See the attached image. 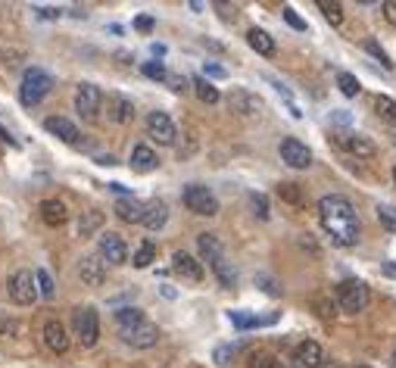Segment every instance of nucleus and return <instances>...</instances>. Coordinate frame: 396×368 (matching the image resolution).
Here are the masks:
<instances>
[{
  "instance_id": "f257e3e1",
  "label": "nucleus",
  "mask_w": 396,
  "mask_h": 368,
  "mask_svg": "<svg viewBox=\"0 0 396 368\" xmlns=\"http://www.w3.org/2000/svg\"><path fill=\"white\" fill-rule=\"evenodd\" d=\"M319 219H321V228L331 234V241L337 247H356L359 243V215L352 203L340 193H331V197H321L319 200Z\"/></svg>"
},
{
  "instance_id": "f03ea898",
  "label": "nucleus",
  "mask_w": 396,
  "mask_h": 368,
  "mask_svg": "<svg viewBox=\"0 0 396 368\" xmlns=\"http://www.w3.org/2000/svg\"><path fill=\"white\" fill-rule=\"evenodd\" d=\"M50 91H53V75H50V72L38 69V66L25 69L23 84H19V100H23V106H38Z\"/></svg>"
},
{
  "instance_id": "7ed1b4c3",
  "label": "nucleus",
  "mask_w": 396,
  "mask_h": 368,
  "mask_svg": "<svg viewBox=\"0 0 396 368\" xmlns=\"http://www.w3.org/2000/svg\"><path fill=\"white\" fill-rule=\"evenodd\" d=\"M337 303H340V309L343 312H350V315L362 312V309L369 306V287H365L362 281H356V278L340 281V287H337Z\"/></svg>"
},
{
  "instance_id": "20e7f679",
  "label": "nucleus",
  "mask_w": 396,
  "mask_h": 368,
  "mask_svg": "<svg viewBox=\"0 0 396 368\" xmlns=\"http://www.w3.org/2000/svg\"><path fill=\"white\" fill-rule=\"evenodd\" d=\"M181 200H184V206L191 209L193 215H215L219 212V200H215V193L210 191V187H203V184H187Z\"/></svg>"
},
{
  "instance_id": "39448f33",
  "label": "nucleus",
  "mask_w": 396,
  "mask_h": 368,
  "mask_svg": "<svg viewBox=\"0 0 396 368\" xmlns=\"http://www.w3.org/2000/svg\"><path fill=\"white\" fill-rule=\"evenodd\" d=\"M75 337L82 341V346H94L100 341V315L94 306L75 309Z\"/></svg>"
},
{
  "instance_id": "423d86ee",
  "label": "nucleus",
  "mask_w": 396,
  "mask_h": 368,
  "mask_svg": "<svg viewBox=\"0 0 396 368\" xmlns=\"http://www.w3.org/2000/svg\"><path fill=\"white\" fill-rule=\"evenodd\" d=\"M119 334H122V341H125L128 346H134V350H150V346L160 343V328L147 319H143L141 324H132V328H122Z\"/></svg>"
},
{
  "instance_id": "0eeeda50",
  "label": "nucleus",
  "mask_w": 396,
  "mask_h": 368,
  "mask_svg": "<svg viewBox=\"0 0 396 368\" xmlns=\"http://www.w3.org/2000/svg\"><path fill=\"white\" fill-rule=\"evenodd\" d=\"M97 256L103 259L106 265H125L128 262V243L122 241L119 234L106 231V234H100V241H97Z\"/></svg>"
},
{
  "instance_id": "6e6552de",
  "label": "nucleus",
  "mask_w": 396,
  "mask_h": 368,
  "mask_svg": "<svg viewBox=\"0 0 396 368\" xmlns=\"http://www.w3.org/2000/svg\"><path fill=\"white\" fill-rule=\"evenodd\" d=\"M100 106H103V91L91 82H82L75 91V110L84 115V119H97Z\"/></svg>"
},
{
  "instance_id": "1a4fd4ad",
  "label": "nucleus",
  "mask_w": 396,
  "mask_h": 368,
  "mask_svg": "<svg viewBox=\"0 0 396 368\" xmlns=\"http://www.w3.org/2000/svg\"><path fill=\"white\" fill-rule=\"evenodd\" d=\"M34 297H38V281H34L32 272H16L10 278V300L19 303V306H32Z\"/></svg>"
},
{
  "instance_id": "9d476101",
  "label": "nucleus",
  "mask_w": 396,
  "mask_h": 368,
  "mask_svg": "<svg viewBox=\"0 0 396 368\" xmlns=\"http://www.w3.org/2000/svg\"><path fill=\"white\" fill-rule=\"evenodd\" d=\"M147 134L153 138L156 144H162V147H172L178 138V128H175V122L169 119V113H150V119H147Z\"/></svg>"
},
{
  "instance_id": "9b49d317",
  "label": "nucleus",
  "mask_w": 396,
  "mask_h": 368,
  "mask_svg": "<svg viewBox=\"0 0 396 368\" xmlns=\"http://www.w3.org/2000/svg\"><path fill=\"white\" fill-rule=\"evenodd\" d=\"M281 160L290 165V169H309L312 165V150L297 138H284L281 141Z\"/></svg>"
},
{
  "instance_id": "f8f14e48",
  "label": "nucleus",
  "mask_w": 396,
  "mask_h": 368,
  "mask_svg": "<svg viewBox=\"0 0 396 368\" xmlns=\"http://www.w3.org/2000/svg\"><path fill=\"white\" fill-rule=\"evenodd\" d=\"M321 362H325V356H321V346L315 341H303L290 356V368H319Z\"/></svg>"
},
{
  "instance_id": "ddd939ff",
  "label": "nucleus",
  "mask_w": 396,
  "mask_h": 368,
  "mask_svg": "<svg viewBox=\"0 0 396 368\" xmlns=\"http://www.w3.org/2000/svg\"><path fill=\"white\" fill-rule=\"evenodd\" d=\"M78 278H82L88 287L106 284V262L100 256H84L82 265H78Z\"/></svg>"
},
{
  "instance_id": "4468645a",
  "label": "nucleus",
  "mask_w": 396,
  "mask_h": 368,
  "mask_svg": "<svg viewBox=\"0 0 396 368\" xmlns=\"http://www.w3.org/2000/svg\"><path fill=\"white\" fill-rule=\"evenodd\" d=\"M228 106H231V113H237V115H256L262 110V100H259L256 94H250L247 88H234L231 97H228Z\"/></svg>"
},
{
  "instance_id": "2eb2a0df",
  "label": "nucleus",
  "mask_w": 396,
  "mask_h": 368,
  "mask_svg": "<svg viewBox=\"0 0 396 368\" xmlns=\"http://www.w3.org/2000/svg\"><path fill=\"white\" fill-rule=\"evenodd\" d=\"M172 269H175L178 278H181V281H191V284L203 281V265H200L191 253H175V256H172Z\"/></svg>"
},
{
  "instance_id": "dca6fc26",
  "label": "nucleus",
  "mask_w": 396,
  "mask_h": 368,
  "mask_svg": "<svg viewBox=\"0 0 396 368\" xmlns=\"http://www.w3.org/2000/svg\"><path fill=\"white\" fill-rule=\"evenodd\" d=\"M44 128L53 138H60V141H66V144H78V128H75V122H69V119H63V115H50V119H44Z\"/></svg>"
},
{
  "instance_id": "f3484780",
  "label": "nucleus",
  "mask_w": 396,
  "mask_h": 368,
  "mask_svg": "<svg viewBox=\"0 0 396 368\" xmlns=\"http://www.w3.org/2000/svg\"><path fill=\"white\" fill-rule=\"evenodd\" d=\"M228 319H231V324L237 331H250V328H262V324H275L278 322V312H272V315H265V319H259V315L253 312H241V309H231L228 312Z\"/></svg>"
},
{
  "instance_id": "a211bd4d",
  "label": "nucleus",
  "mask_w": 396,
  "mask_h": 368,
  "mask_svg": "<svg viewBox=\"0 0 396 368\" xmlns=\"http://www.w3.org/2000/svg\"><path fill=\"white\" fill-rule=\"evenodd\" d=\"M106 113H110L113 122H119V125H125V122L134 119V103L128 97H122V94H113L110 100H106Z\"/></svg>"
},
{
  "instance_id": "6ab92c4d",
  "label": "nucleus",
  "mask_w": 396,
  "mask_h": 368,
  "mask_svg": "<svg viewBox=\"0 0 396 368\" xmlns=\"http://www.w3.org/2000/svg\"><path fill=\"white\" fill-rule=\"evenodd\" d=\"M44 343H47V350H53V353H66V350H69V334H66V328H63L60 322L50 319V322L44 324Z\"/></svg>"
},
{
  "instance_id": "aec40b11",
  "label": "nucleus",
  "mask_w": 396,
  "mask_h": 368,
  "mask_svg": "<svg viewBox=\"0 0 396 368\" xmlns=\"http://www.w3.org/2000/svg\"><path fill=\"white\" fill-rule=\"evenodd\" d=\"M41 219L47 222V225H66L69 222V209H66V203H63V200H44V203H41Z\"/></svg>"
},
{
  "instance_id": "412c9836",
  "label": "nucleus",
  "mask_w": 396,
  "mask_h": 368,
  "mask_svg": "<svg viewBox=\"0 0 396 368\" xmlns=\"http://www.w3.org/2000/svg\"><path fill=\"white\" fill-rule=\"evenodd\" d=\"M156 165H160V156H156L147 144H138V147L132 150V169L134 172H153Z\"/></svg>"
},
{
  "instance_id": "4be33fe9",
  "label": "nucleus",
  "mask_w": 396,
  "mask_h": 368,
  "mask_svg": "<svg viewBox=\"0 0 396 368\" xmlns=\"http://www.w3.org/2000/svg\"><path fill=\"white\" fill-rule=\"evenodd\" d=\"M340 144L350 150L352 156H362V160H369V156L378 153V147H374V141H369L365 134H347V138H340Z\"/></svg>"
},
{
  "instance_id": "5701e85b",
  "label": "nucleus",
  "mask_w": 396,
  "mask_h": 368,
  "mask_svg": "<svg viewBox=\"0 0 396 368\" xmlns=\"http://www.w3.org/2000/svg\"><path fill=\"white\" fill-rule=\"evenodd\" d=\"M165 222H169V206H165L162 200H153V203L147 206V212H143V222H141V225L150 228V231H160Z\"/></svg>"
},
{
  "instance_id": "b1692460",
  "label": "nucleus",
  "mask_w": 396,
  "mask_h": 368,
  "mask_svg": "<svg viewBox=\"0 0 396 368\" xmlns=\"http://www.w3.org/2000/svg\"><path fill=\"white\" fill-rule=\"evenodd\" d=\"M143 212H147V206L138 203L134 197H122L116 203V215L122 222H132V225H134V222H143Z\"/></svg>"
},
{
  "instance_id": "393cba45",
  "label": "nucleus",
  "mask_w": 396,
  "mask_h": 368,
  "mask_svg": "<svg viewBox=\"0 0 396 368\" xmlns=\"http://www.w3.org/2000/svg\"><path fill=\"white\" fill-rule=\"evenodd\" d=\"M247 44L253 47L259 56H272V53H275V38H272L269 32H262V28H250V32H247Z\"/></svg>"
},
{
  "instance_id": "a878e982",
  "label": "nucleus",
  "mask_w": 396,
  "mask_h": 368,
  "mask_svg": "<svg viewBox=\"0 0 396 368\" xmlns=\"http://www.w3.org/2000/svg\"><path fill=\"white\" fill-rule=\"evenodd\" d=\"M210 265H212L215 278H219V284L228 287V291H234V287H237V272H234V265L228 262L225 256H219V259H215V262H210Z\"/></svg>"
},
{
  "instance_id": "bb28decb",
  "label": "nucleus",
  "mask_w": 396,
  "mask_h": 368,
  "mask_svg": "<svg viewBox=\"0 0 396 368\" xmlns=\"http://www.w3.org/2000/svg\"><path fill=\"white\" fill-rule=\"evenodd\" d=\"M197 247H200V253H203L206 262H215L219 256H225V250H222L219 237H215V234H206V231L197 237Z\"/></svg>"
},
{
  "instance_id": "cd10ccee",
  "label": "nucleus",
  "mask_w": 396,
  "mask_h": 368,
  "mask_svg": "<svg viewBox=\"0 0 396 368\" xmlns=\"http://www.w3.org/2000/svg\"><path fill=\"white\" fill-rule=\"evenodd\" d=\"M100 225H103V215H100L97 209H88V212L78 215V234H82V237H91Z\"/></svg>"
},
{
  "instance_id": "c85d7f7f",
  "label": "nucleus",
  "mask_w": 396,
  "mask_h": 368,
  "mask_svg": "<svg viewBox=\"0 0 396 368\" xmlns=\"http://www.w3.org/2000/svg\"><path fill=\"white\" fill-rule=\"evenodd\" d=\"M132 262H134V269H150V265L156 262V243L153 241H143Z\"/></svg>"
},
{
  "instance_id": "c756f323",
  "label": "nucleus",
  "mask_w": 396,
  "mask_h": 368,
  "mask_svg": "<svg viewBox=\"0 0 396 368\" xmlns=\"http://www.w3.org/2000/svg\"><path fill=\"white\" fill-rule=\"evenodd\" d=\"M278 197H281V200H287V203H293V206H303V203H306L303 187H300V184H290V182L278 184Z\"/></svg>"
},
{
  "instance_id": "7c9ffc66",
  "label": "nucleus",
  "mask_w": 396,
  "mask_h": 368,
  "mask_svg": "<svg viewBox=\"0 0 396 368\" xmlns=\"http://www.w3.org/2000/svg\"><path fill=\"white\" fill-rule=\"evenodd\" d=\"M141 322H143V312H141V309H134V306H125V309H119V312H116L119 331L122 328H132V324H141Z\"/></svg>"
},
{
  "instance_id": "2f4dec72",
  "label": "nucleus",
  "mask_w": 396,
  "mask_h": 368,
  "mask_svg": "<svg viewBox=\"0 0 396 368\" xmlns=\"http://www.w3.org/2000/svg\"><path fill=\"white\" fill-rule=\"evenodd\" d=\"M319 10L325 13V19L331 25H340L343 23V6L337 0H319Z\"/></svg>"
},
{
  "instance_id": "473e14b6",
  "label": "nucleus",
  "mask_w": 396,
  "mask_h": 368,
  "mask_svg": "<svg viewBox=\"0 0 396 368\" xmlns=\"http://www.w3.org/2000/svg\"><path fill=\"white\" fill-rule=\"evenodd\" d=\"M374 110H378L381 119H387V122H393V125H396V103H393L390 97L378 94V97H374Z\"/></svg>"
},
{
  "instance_id": "72a5a7b5",
  "label": "nucleus",
  "mask_w": 396,
  "mask_h": 368,
  "mask_svg": "<svg viewBox=\"0 0 396 368\" xmlns=\"http://www.w3.org/2000/svg\"><path fill=\"white\" fill-rule=\"evenodd\" d=\"M193 88H197V97L203 103H219V88H212L206 78H193Z\"/></svg>"
},
{
  "instance_id": "f704fd0d",
  "label": "nucleus",
  "mask_w": 396,
  "mask_h": 368,
  "mask_svg": "<svg viewBox=\"0 0 396 368\" xmlns=\"http://www.w3.org/2000/svg\"><path fill=\"white\" fill-rule=\"evenodd\" d=\"M34 281H38V293H41L44 300H53V297H56V287H53V278H50V272L38 269V272H34Z\"/></svg>"
},
{
  "instance_id": "c9c22d12",
  "label": "nucleus",
  "mask_w": 396,
  "mask_h": 368,
  "mask_svg": "<svg viewBox=\"0 0 396 368\" xmlns=\"http://www.w3.org/2000/svg\"><path fill=\"white\" fill-rule=\"evenodd\" d=\"M337 88L347 94V97H356V94L362 91V84H359L356 75H350V72H340V75H337Z\"/></svg>"
},
{
  "instance_id": "e433bc0d",
  "label": "nucleus",
  "mask_w": 396,
  "mask_h": 368,
  "mask_svg": "<svg viewBox=\"0 0 396 368\" xmlns=\"http://www.w3.org/2000/svg\"><path fill=\"white\" fill-rule=\"evenodd\" d=\"M141 72L150 78V82H165V78H169V69H165V63H160V60H153V63H143V66H141Z\"/></svg>"
},
{
  "instance_id": "4c0bfd02",
  "label": "nucleus",
  "mask_w": 396,
  "mask_h": 368,
  "mask_svg": "<svg viewBox=\"0 0 396 368\" xmlns=\"http://www.w3.org/2000/svg\"><path fill=\"white\" fill-rule=\"evenodd\" d=\"M365 50H369V53H371L374 60H378V63H381V66H384V69H393L390 56L384 53V47H381V44H378V41H374V38H369V41H365Z\"/></svg>"
},
{
  "instance_id": "58836bf2",
  "label": "nucleus",
  "mask_w": 396,
  "mask_h": 368,
  "mask_svg": "<svg viewBox=\"0 0 396 368\" xmlns=\"http://www.w3.org/2000/svg\"><path fill=\"white\" fill-rule=\"evenodd\" d=\"M247 368H278V359L272 356V353H253Z\"/></svg>"
},
{
  "instance_id": "ea45409f",
  "label": "nucleus",
  "mask_w": 396,
  "mask_h": 368,
  "mask_svg": "<svg viewBox=\"0 0 396 368\" xmlns=\"http://www.w3.org/2000/svg\"><path fill=\"white\" fill-rule=\"evenodd\" d=\"M378 219H381V225H384L387 231H393L396 234V209L393 206H378Z\"/></svg>"
},
{
  "instance_id": "a19ab883",
  "label": "nucleus",
  "mask_w": 396,
  "mask_h": 368,
  "mask_svg": "<svg viewBox=\"0 0 396 368\" xmlns=\"http://www.w3.org/2000/svg\"><path fill=\"white\" fill-rule=\"evenodd\" d=\"M19 334H23V324L16 319H4L0 315V337H19Z\"/></svg>"
},
{
  "instance_id": "79ce46f5",
  "label": "nucleus",
  "mask_w": 396,
  "mask_h": 368,
  "mask_svg": "<svg viewBox=\"0 0 396 368\" xmlns=\"http://www.w3.org/2000/svg\"><path fill=\"white\" fill-rule=\"evenodd\" d=\"M234 356H237V346H219V350L212 353L215 365H231V362H234Z\"/></svg>"
},
{
  "instance_id": "37998d69",
  "label": "nucleus",
  "mask_w": 396,
  "mask_h": 368,
  "mask_svg": "<svg viewBox=\"0 0 396 368\" xmlns=\"http://www.w3.org/2000/svg\"><path fill=\"white\" fill-rule=\"evenodd\" d=\"M256 284L262 287L265 293H269V297H281V284L275 278H269V275H256Z\"/></svg>"
},
{
  "instance_id": "c03bdc74",
  "label": "nucleus",
  "mask_w": 396,
  "mask_h": 368,
  "mask_svg": "<svg viewBox=\"0 0 396 368\" xmlns=\"http://www.w3.org/2000/svg\"><path fill=\"white\" fill-rule=\"evenodd\" d=\"M250 203H253V212L259 219H269V200H265L262 193H250Z\"/></svg>"
},
{
  "instance_id": "a18cd8bd",
  "label": "nucleus",
  "mask_w": 396,
  "mask_h": 368,
  "mask_svg": "<svg viewBox=\"0 0 396 368\" xmlns=\"http://www.w3.org/2000/svg\"><path fill=\"white\" fill-rule=\"evenodd\" d=\"M284 23L290 28H297V32H306V23L297 16V10H293V6H284Z\"/></svg>"
},
{
  "instance_id": "49530a36",
  "label": "nucleus",
  "mask_w": 396,
  "mask_h": 368,
  "mask_svg": "<svg viewBox=\"0 0 396 368\" xmlns=\"http://www.w3.org/2000/svg\"><path fill=\"white\" fill-rule=\"evenodd\" d=\"M315 312H319L321 319H334V303L331 300H315Z\"/></svg>"
},
{
  "instance_id": "de8ad7c7",
  "label": "nucleus",
  "mask_w": 396,
  "mask_h": 368,
  "mask_svg": "<svg viewBox=\"0 0 396 368\" xmlns=\"http://www.w3.org/2000/svg\"><path fill=\"white\" fill-rule=\"evenodd\" d=\"M134 28L143 32V34H150V32H153V16H138V19H134Z\"/></svg>"
},
{
  "instance_id": "09e8293b",
  "label": "nucleus",
  "mask_w": 396,
  "mask_h": 368,
  "mask_svg": "<svg viewBox=\"0 0 396 368\" xmlns=\"http://www.w3.org/2000/svg\"><path fill=\"white\" fill-rule=\"evenodd\" d=\"M34 13H38L41 19H60L63 16L60 10H53V6H34Z\"/></svg>"
},
{
  "instance_id": "8fccbe9b",
  "label": "nucleus",
  "mask_w": 396,
  "mask_h": 368,
  "mask_svg": "<svg viewBox=\"0 0 396 368\" xmlns=\"http://www.w3.org/2000/svg\"><path fill=\"white\" fill-rule=\"evenodd\" d=\"M384 19L390 25H396V0H387V4H384Z\"/></svg>"
},
{
  "instance_id": "3c124183",
  "label": "nucleus",
  "mask_w": 396,
  "mask_h": 368,
  "mask_svg": "<svg viewBox=\"0 0 396 368\" xmlns=\"http://www.w3.org/2000/svg\"><path fill=\"white\" fill-rule=\"evenodd\" d=\"M215 10L222 13V19H231V23H234V16H237L234 6H228V4H215Z\"/></svg>"
},
{
  "instance_id": "603ef678",
  "label": "nucleus",
  "mask_w": 396,
  "mask_h": 368,
  "mask_svg": "<svg viewBox=\"0 0 396 368\" xmlns=\"http://www.w3.org/2000/svg\"><path fill=\"white\" fill-rule=\"evenodd\" d=\"M165 82L172 84V91H184L187 88V78H181V75H169Z\"/></svg>"
},
{
  "instance_id": "864d4df0",
  "label": "nucleus",
  "mask_w": 396,
  "mask_h": 368,
  "mask_svg": "<svg viewBox=\"0 0 396 368\" xmlns=\"http://www.w3.org/2000/svg\"><path fill=\"white\" fill-rule=\"evenodd\" d=\"M203 72H206V75H212V78H225V69H222V66H215V63H206V66H203Z\"/></svg>"
},
{
  "instance_id": "5fc2aeb1",
  "label": "nucleus",
  "mask_w": 396,
  "mask_h": 368,
  "mask_svg": "<svg viewBox=\"0 0 396 368\" xmlns=\"http://www.w3.org/2000/svg\"><path fill=\"white\" fill-rule=\"evenodd\" d=\"M0 138H4L6 144H13V147H16V138H13V134H10V132H6V128H4V125H0Z\"/></svg>"
},
{
  "instance_id": "6e6d98bb",
  "label": "nucleus",
  "mask_w": 396,
  "mask_h": 368,
  "mask_svg": "<svg viewBox=\"0 0 396 368\" xmlns=\"http://www.w3.org/2000/svg\"><path fill=\"white\" fill-rule=\"evenodd\" d=\"M162 297H165V300H175V287H169V284H162Z\"/></svg>"
},
{
  "instance_id": "4d7b16f0",
  "label": "nucleus",
  "mask_w": 396,
  "mask_h": 368,
  "mask_svg": "<svg viewBox=\"0 0 396 368\" xmlns=\"http://www.w3.org/2000/svg\"><path fill=\"white\" fill-rule=\"evenodd\" d=\"M384 275H390V278H396V265H393V262H387V265H384Z\"/></svg>"
},
{
  "instance_id": "13d9d810",
  "label": "nucleus",
  "mask_w": 396,
  "mask_h": 368,
  "mask_svg": "<svg viewBox=\"0 0 396 368\" xmlns=\"http://www.w3.org/2000/svg\"><path fill=\"white\" fill-rule=\"evenodd\" d=\"M150 50H153V56H162V53H165V47H162V44H153Z\"/></svg>"
},
{
  "instance_id": "bf43d9fd",
  "label": "nucleus",
  "mask_w": 396,
  "mask_h": 368,
  "mask_svg": "<svg viewBox=\"0 0 396 368\" xmlns=\"http://www.w3.org/2000/svg\"><path fill=\"white\" fill-rule=\"evenodd\" d=\"M319 368H340V365H337V362H331V359H325V362H321Z\"/></svg>"
},
{
  "instance_id": "052dcab7",
  "label": "nucleus",
  "mask_w": 396,
  "mask_h": 368,
  "mask_svg": "<svg viewBox=\"0 0 396 368\" xmlns=\"http://www.w3.org/2000/svg\"><path fill=\"white\" fill-rule=\"evenodd\" d=\"M390 368H396V350L390 353Z\"/></svg>"
},
{
  "instance_id": "680f3d73",
  "label": "nucleus",
  "mask_w": 396,
  "mask_h": 368,
  "mask_svg": "<svg viewBox=\"0 0 396 368\" xmlns=\"http://www.w3.org/2000/svg\"><path fill=\"white\" fill-rule=\"evenodd\" d=\"M393 182H396V165H393Z\"/></svg>"
},
{
  "instance_id": "e2e57ef3",
  "label": "nucleus",
  "mask_w": 396,
  "mask_h": 368,
  "mask_svg": "<svg viewBox=\"0 0 396 368\" xmlns=\"http://www.w3.org/2000/svg\"><path fill=\"white\" fill-rule=\"evenodd\" d=\"M359 368H371V365H359Z\"/></svg>"
}]
</instances>
